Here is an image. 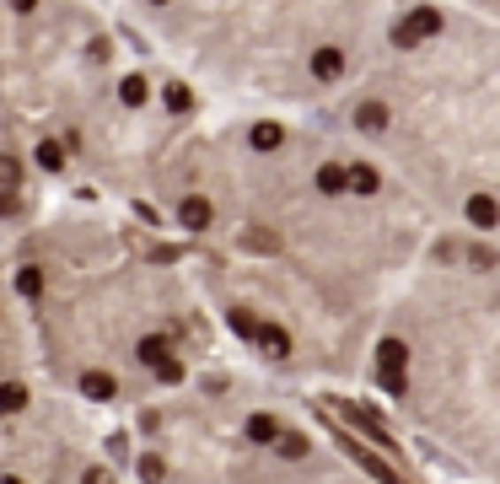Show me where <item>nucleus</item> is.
Instances as JSON below:
<instances>
[{"label":"nucleus","instance_id":"obj_1","mask_svg":"<svg viewBox=\"0 0 500 484\" xmlns=\"http://www.w3.org/2000/svg\"><path fill=\"white\" fill-rule=\"evenodd\" d=\"M146 216L183 237L227 350L307 393L366 382L388 312L442 237L334 113H199Z\"/></svg>","mask_w":500,"mask_h":484},{"label":"nucleus","instance_id":"obj_2","mask_svg":"<svg viewBox=\"0 0 500 484\" xmlns=\"http://www.w3.org/2000/svg\"><path fill=\"white\" fill-rule=\"evenodd\" d=\"M0 280L43 382L113 426L232 356L183 237L119 199H49Z\"/></svg>","mask_w":500,"mask_h":484},{"label":"nucleus","instance_id":"obj_3","mask_svg":"<svg viewBox=\"0 0 500 484\" xmlns=\"http://www.w3.org/2000/svg\"><path fill=\"white\" fill-rule=\"evenodd\" d=\"M436 232L500 253V22L409 0L393 49L339 113Z\"/></svg>","mask_w":500,"mask_h":484},{"label":"nucleus","instance_id":"obj_4","mask_svg":"<svg viewBox=\"0 0 500 484\" xmlns=\"http://www.w3.org/2000/svg\"><path fill=\"white\" fill-rule=\"evenodd\" d=\"M140 484H436L361 393H307L237 356L119 426Z\"/></svg>","mask_w":500,"mask_h":484},{"label":"nucleus","instance_id":"obj_5","mask_svg":"<svg viewBox=\"0 0 500 484\" xmlns=\"http://www.w3.org/2000/svg\"><path fill=\"white\" fill-rule=\"evenodd\" d=\"M113 12L204 108L328 119L382 65L409 0H113Z\"/></svg>","mask_w":500,"mask_h":484},{"label":"nucleus","instance_id":"obj_6","mask_svg":"<svg viewBox=\"0 0 500 484\" xmlns=\"http://www.w3.org/2000/svg\"><path fill=\"white\" fill-rule=\"evenodd\" d=\"M355 393L436 484H500V253L442 232Z\"/></svg>","mask_w":500,"mask_h":484},{"label":"nucleus","instance_id":"obj_7","mask_svg":"<svg viewBox=\"0 0 500 484\" xmlns=\"http://www.w3.org/2000/svg\"><path fill=\"white\" fill-rule=\"evenodd\" d=\"M97 6H113V0H97Z\"/></svg>","mask_w":500,"mask_h":484}]
</instances>
